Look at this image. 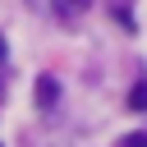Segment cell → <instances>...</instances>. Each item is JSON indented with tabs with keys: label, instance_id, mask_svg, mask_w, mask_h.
Segmentation results:
<instances>
[{
	"label": "cell",
	"instance_id": "1",
	"mask_svg": "<svg viewBox=\"0 0 147 147\" xmlns=\"http://www.w3.org/2000/svg\"><path fill=\"white\" fill-rule=\"evenodd\" d=\"M55 101H60V83H55L51 74H41V78H37V106H41V110H51Z\"/></svg>",
	"mask_w": 147,
	"mask_h": 147
},
{
	"label": "cell",
	"instance_id": "2",
	"mask_svg": "<svg viewBox=\"0 0 147 147\" xmlns=\"http://www.w3.org/2000/svg\"><path fill=\"white\" fill-rule=\"evenodd\" d=\"M87 5H92V0H55V14H60V18H78Z\"/></svg>",
	"mask_w": 147,
	"mask_h": 147
},
{
	"label": "cell",
	"instance_id": "3",
	"mask_svg": "<svg viewBox=\"0 0 147 147\" xmlns=\"http://www.w3.org/2000/svg\"><path fill=\"white\" fill-rule=\"evenodd\" d=\"M129 110H147V83H133V92H129Z\"/></svg>",
	"mask_w": 147,
	"mask_h": 147
},
{
	"label": "cell",
	"instance_id": "4",
	"mask_svg": "<svg viewBox=\"0 0 147 147\" xmlns=\"http://www.w3.org/2000/svg\"><path fill=\"white\" fill-rule=\"evenodd\" d=\"M119 147H147V133H129V138H124Z\"/></svg>",
	"mask_w": 147,
	"mask_h": 147
},
{
	"label": "cell",
	"instance_id": "5",
	"mask_svg": "<svg viewBox=\"0 0 147 147\" xmlns=\"http://www.w3.org/2000/svg\"><path fill=\"white\" fill-rule=\"evenodd\" d=\"M0 96H5V74H0Z\"/></svg>",
	"mask_w": 147,
	"mask_h": 147
}]
</instances>
